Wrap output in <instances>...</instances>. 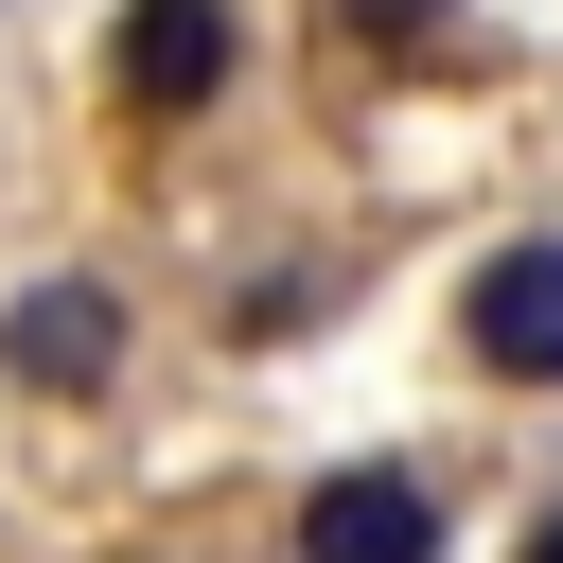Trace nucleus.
Here are the masks:
<instances>
[{"label": "nucleus", "mask_w": 563, "mask_h": 563, "mask_svg": "<svg viewBox=\"0 0 563 563\" xmlns=\"http://www.w3.org/2000/svg\"><path fill=\"white\" fill-rule=\"evenodd\" d=\"M0 387L18 405H106L123 387V282L106 264H35L0 299Z\"/></svg>", "instance_id": "obj_1"}, {"label": "nucleus", "mask_w": 563, "mask_h": 563, "mask_svg": "<svg viewBox=\"0 0 563 563\" xmlns=\"http://www.w3.org/2000/svg\"><path fill=\"white\" fill-rule=\"evenodd\" d=\"M299 563H440V493L405 457H352L299 493Z\"/></svg>", "instance_id": "obj_4"}, {"label": "nucleus", "mask_w": 563, "mask_h": 563, "mask_svg": "<svg viewBox=\"0 0 563 563\" xmlns=\"http://www.w3.org/2000/svg\"><path fill=\"white\" fill-rule=\"evenodd\" d=\"M528 563H563V510H545V528H528Z\"/></svg>", "instance_id": "obj_6"}, {"label": "nucleus", "mask_w": 563, "mask_h": 563, "mask_svg": "<svg viewBox=\"0 0 563 563\" xmlns=\"http://www.w3.org/2000/svg\"><path fill=\"white\" fill-rule=\"evenodd\" d=\"M440 18H457V0H334V35H369V53H422Z\"/></svg>", "instance_id": "obj_5"}, {"label": "nucleus", "mask_w": 563, "mask_h": 563, "mask_svg": "<svg viewBox=\"0 0 563 563\" xmlns=\"http://www.w3.org/2000/svg\"><path fill=\"white\" fill-rule=\"evenodd\" d=\"M246 70V0H123L106 18V106L123 123H211Z\"/></svg>", "instance_id": "obj_2"}, {"label": "nucleus", "mask_w": 563, "mask_h": 563, "mask_svg": "<svg viewBox=\"0 0 563 563\" xmlns=\"http://www.w3.org/2000/svg\"><path fill=\"white\" fill-rule=\"evenodd\" d=\"M457 352H475L493 387H563V229H545V246H493V264L457 282Z\"/></svg>", "instance_id": "obj_3"}]
</instances>
